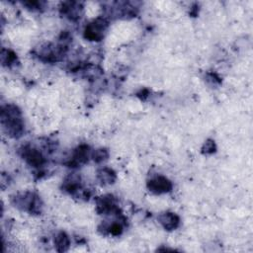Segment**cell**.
<instances>
[{"instance_id":"cell-1","label":"cell","mask_w":253,"mask_h":253,"mask_svg":"<svg viewBox=\"0 0 253 253\" xmlns=\"http://www.w3.org/2000/svg\"><path fill=\"white\" fill-rule=\"evenodd\" d=\"M1 124L12 137H20L24 132V122L20 109L15 105H7L1 110Z\"/></svg>"},{"instance_id":"cell-2","label":"cell","mask_w":253,"mask_h":253,"mask_svg":"<svg viewBox=\"0 0 253 253\" xmlns=\"http://www.w3.org/2000/svg\"><path fill=\"white\" fill-rule=\"evenodd\" d=\"M13 205L18 209L33 214H39L42 210V202L41 198L37 194L31 192L16 195L13 198Z\"/></svg>"},{"instance_id":"cell-3","label":"cell","mask_w":253,"mask_h":253,"mask_svg":"<svg viewBox=\"0 0 253 253\" xmlns=\"http://www.w3.org/2000/svg\"><path fill=\"white\" fill-rule=\"evenodd\" d=\"M107 27L108 23L105 19H97L85 28L84 37L89 41H100L104 37Z\"/></svg>"},{"instance_id":"cell-4","label":"cell","mask_w":253,"mask_h":253,"mask_svg":"<svg viewBox=\"0 0 253 253\" xmlns=\"http://www.w3.org/2000/svg\"><path fill=\"white\" fill-rule=\"evenodd\" d=\"M64 52H65V47L63 45L46 44L41 48L39 52V56L43 61L54 62L59 60V58L64 54Z\"/></svg>"},{"instance_id":"cell-5","label":"cell","mask_w":253,"mask_h":253,"mask_svg":"<svg viewBox=\"0 0 253 253\" xmlns=\"http://www.w3.org/2000/svg\"><path fill=\"white\" fill-rule=\"evenodd\" d=\"M22 157L30 166L33 167H41L44 163V157L42 154L38 149L29 145L22 148Z\"/></svg>"},{"instance_id":"cell-6","label":"cell","mask_w":253,"mask_h":253,"mask_svg":"<svg viewBox=\"0 0 253 253\" xmlns=\"http://www.w3.org/2000/svg\"><path fill=\"white\" fill-rule=\"evenodd\" d=\"M147 188L154 194H164L171 191L172 183L166 177L156 176L147 182Z\"/></svg>"},{"instance_id":"cell-7","label":"cell","mask_w":253,"mask_h":253,"mask_svg":"<svg viewBox=\"0 0 253 253\" xmlns=\"http://www.w3.org/2000/svg\"><path fill=\"white\" fill-rule=\"evenodd\" d=\"M97 211L104 214L117 213L119 211V208L116 204L114 197L111 195L100 197L97 201Z\"/></svg>"},{"instance_id":"cell-8","label":"cell","mask_w":253,"mask_h":253,"mask_svg":"<svg viewBox=\"0 0 253 253\" xmlns=\"http://www.w3.org/2000/svg\"><path fill=\"white\" fill-rule=\"evenodd\" d=\"M81 11L82 8L77 2H64L60 7L61 14L72 21L78 20L81 17Z\"/></svg>"},{"instance_id":"cell-9","label":"cell","mask_w":253,"mask_h":253,"mask_svg":"<svg viewBox=\"0 0 253 253\" xmlns=\"http://www.w3.org/2000/svg\"><path fill=\"white\" fill-rule=\"evenodd\" d=\"M158 221L166 230H174L179 226L180 218L176 213L166 211L159 214Z\"/></svg>"},{"instance_id":"cell-10","label":"cell","mask_w":253,"mask_h":253,"mask_svg":"<svg viewBox=\"0 0 253 253\" xmlns=\"http://www.w3.org/2000/svg\"><path fill=\"white\" fill-rule=\"evenodd\" d=\"M89 146L88 145H80L78 146L74 153L73 156L71 158V160L69 161L68 165L69 167H77L79 164H83L86 163L88 161V157H89Z\"/></svg>"},{"instance_id":"cell-11","label":"cell","mask_w":253,"mask_h":253,"mask_svg":"<svg viewBox=\"0 0 253 253\" xmlns=\"http://www.w3.org/2000/svg\"><path fill=\"white\" fill-rule=\"evenodd\" d=\"M62 188L65 192L69 194H75L79 190H81V178L78 174H70L68 175L62 184Z\"/></svg>"},{"instance_id":"cell-12","label":"cell","mask_w":253,"mask_h":253,"mask_svg":"<svg viewBox=\"0 0 253 253\" xmlns=\"http://www.w3.org/2000/svg\"><path fill=\"white\" fill-rule=\"evenodd\" d=\"M97 177L98 180L103 184V185H110L113 184L116 181V173L110 169V168H102L97 172Z\"/></svg>"},{"instance_id":"cell-13","label":"cell","mask_w":253,"mask_h":253,"mask_svg":"<svg viewBox=\"0 0 253 253\" xmlns=\"http://www.w3.org/2000/svg\"><path fill=\"white\" fill-rule=\"evenodd\" d=\"M69 245H70V240L68 235L65 232L60 231L55 235L54 246L58 252L66 251L69 248Z\"/></svg>"},{"instance_id":"cell-14","label":"cell","mask_w":253,"mask_h":253,"mask_svg":"<svg viewBox=\"0 0 253 253\" xmlns=\"http://www.w3.org/2000/svg\"><path fill=\"white\" fill-rule=\"evenodd\" d=\"M17 59L16 54L10 50V49H5L3 48L1 51V61L3 65H11L15 62Z\"/></svg>"},{"instance_id":"cell-15","label":"cell","mask_w":253,"mask_h":253,"mask_svg":"<svg viewBox=\"0 0 253 253\" xmlns=\"http://www.w3.org/2000/svg\"><path fill=\"white\" fill-rule=\"evenodd\" d=\"M91 157L93 158V160L97 163H100L102 161H105L108 159L109 157V152L107 149L105 148H98L96 150H94L91 154Z\"/></svg>"},{"instance_id":"cell-16","label":"cell","mask_w":253,"mask_h":253,"mask_svg":"<svg viewBox=\"0 0 253 253\" xmlns=\"http://www.w3.org/2000/svg\"><path fill=\"white\" fill-rule=\"evenodd\" d=\"M216 147H215V143L213 140L211 139H208L203 146V152L206 154H211L215 151Z\"/></svg>"},{"instance_id":"cell-17","label":"cell","mask_w":253,"mask_h":253,"mask_svg":"<svg viewBox=\"0 0 253 253\" xmlns=\"http://www.w3.org/2000/svg\"><path fill=\"white\" fill-rule=\"evenodd\" d=\"M122 231H123V226L118 222H115L111 226H109V232L113 235H120Z\"/></svg>"}]
</instances>
